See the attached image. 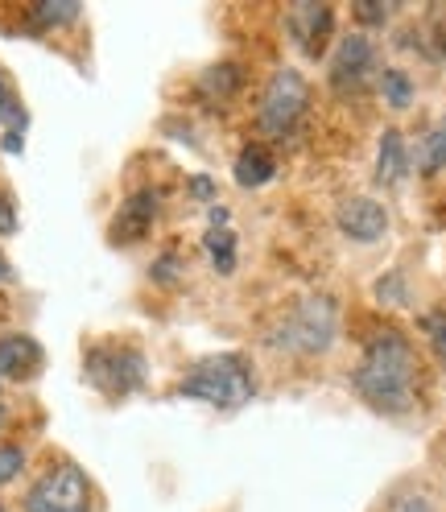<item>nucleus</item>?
I'll list each match as a JSON object with an SVG mask.
<instances>
[{"instance_id": "f257e3e1", "label": "nucleus", "mask_w": 446, "mask_h": 512, "mask_svg": "<svg viewBox=\"0 0 446 512\" xmlns=\"http://www.w3.org/2000/svg\"><path fill=\"white\" fill-rule=\"evenodd\" d=\"M360 401L385 418H405L418 401V356L401 331H376L364 343V356L352 372Z\"/></svg>"}, {"instance_id": "f03ea898", "label": "nucleus", "mask_w": 446, "mask_h": 512, "mask_svg": "<svg viewBox=\"0 0 446 512\" xmlns=\"http://www.w3.org/2000/svg\"><path fill=\"white\" fill-rule=\"evenodd\" d=\"M178 393L190 401H207L215 409H240L244 401L257 397V372L240 351H223V356H207L190 368Z\"/></svg>"}, {"instance_id": "7ed1b4c3", "label": "nucleus", "mask_w": 446, "mask_h": 512, "mask_svg": "<svg viewBox=\"0 0 446 512\" xmlns=\"http://www.w3.org/2000/svg\"><path fill=\"white\" fill-rule=\"evenodd\" d=\"M339 335V310L327 294H306L285 310L281 323L265 335V343L285 356H318Z\"/></svg>"}, {"instance_id": "20e7f679", "label": "nucleus", "mask_w": 446, "mask_h": 512, "mask_svg": "<svg viewBox=\"0 0 446 512\" xmlns=\"http://www.w3.org/2000/svg\"><path fill=\"white\" fill-rule=\"evenodd\" d=\"M306 108H310V83L298 75V71H277L273 79H269V87H265V95H261V112H257V120H261V133H269V137H285L290 128L306 116Z\"/></svg>"}, {"instance_id": "39448f33", "label": "nucleus", "mask_w": 446, "mask_h": 512, "mask_svg": "<svg viewBox=\"0 0 446 512\" xmlns=\"http://www.w3.org/2000/svg\"><path fill=\"white\" fill-rule=\"evenodd\" d=\"M25 512H91V484L83 467L58 463L50 467L25 496Z\"/></svg>"}, {"instance_id": "423d86ee", "label": "nucleus", "mask_w": 446, "mask_h": 512, "mask_svg": "<svg viewBox=\"0 0 446 512\" xmlns=\"http://www.w3.org/2000/svg\"><path fill=\"white\" fill-rule=\"evenodd\" d=\"M87 376H91L95 389L124 397V393H133L145 384V356L133 347H120V343L91 347L87 351Z\"/></svg>"}, {"instance_id": "0eeeda50", "label": "nucleus", "mask_w": 446, "mask_h": 512, "mask_svg": "<svg viewBox=\"0 0 446 512\" xmlns=\"http://www.w3.org/2000/svg\"><path fill=\"white\" fill-rule=\"evenodd\" d=\"M372 79H380V54L376 42L364 34H347L339 38L335 54H331V87L339 95H356L364 91Z\"/></svg>"}, {"instance_id": "6e6552de", "label": "nucleus", "mask_w": 446, "mask_h": 512, "mask_svg": "<svg viewBox=\"0 0 446 512\" xmlns=\"http://www.w3.org/2000/svg\"><path fill=\"white\" fill-rule=\"evenodd\" d=\"M335 29V9L318 5V0H306V5H290V38L298 42V50L306 58H318Z\"/></svg>"}, {"instance_id": "1a4fd4ad", "label": "nucleus", "mask_w": 446, "mask_h": 512, "mask_svg": "<svg viewBox=\"0 0 446 512\" xmlns=\"http://www.w3.org/2000/svg\"><path fill=\"white\" fill-rule=\"evenodd\" d=\"M335 228L347 240H356V244H376V240H385V232H389V211L380 207L376 199H347L335 211Z\"/></svg>"}, {"instance_id": "9d476101", "label": "nucleus", "mask_w": 446, "mask_h": 512, "mask_svg": "<svg viewBox=\"0 0 446 512\" xmlns=\"http://www.w3.org/2000/svg\"><path fill=\"white\" fill-rule=\"evenodd\" d=\"M413 170V157H409V145L397 128H385L380 137V149H376V182L380 186H401Z\"/></svg>"}, {"instance_id": "9b49d317", "label": "nucleus", "mask_w": 446, "mask_h": 512, "mask_svg": "<svg viewBox=\"0 0 446 512\" xmlns=\"http://www.w3.org/2000/svg\"><path fill=\"white\" fill-rule=\"evenodd\" d=\"M42 368V347L25 335L0 339V380H25Z\"/></svg>"}, {"instance_id": "f8f14e48", "label": "nucleus", "mask_w": 446, "mask_h": 512, "mask_svg": "<svg viewBox=\"0 0 446 512\" xmlns=\"http://www.w3.org/2000/svg\"><path fill=\"white\" fill-rule=\"evenodd\" d=\"M203 248H207L211 265H215L219 273H232V269H236V232L228 228V211H223V207L211 211V228H207V236H203Z\"/></svg>"}, {"instance_id": "ddd939ff", "label": "nucleus", "mask_w": 446, "mask_h": 512, "mask_svg": "<svg viewBox=\"0 0 446 512\" xmlns=\"http://www.w3.org/2000/svg\"><path fill=\"white\" fill-rule=\"evenodd\" d=\"M273 153L269 149H261V145H248L240 157H236V182L244 186V190H252V186H265L269 178H273Z\"/></svg>"}, {"instance_id": "4468645a", "label": "nucleus", "mask_w": 446, "mask_h": 512, "mask_svg": "<svg viewBox=\"0 0 446 512\" xmlns=\"http://www.w3.org/2000/svg\"><path fill=\"white\" fill-rule=\"evenodd\" d=\"M149 215H153V195H149V190H141V195H133L129 207L116 215V236H120V240L141 236L145 223H149Z\"/></svg>"}, {"instance_id": "2eb2a0df", "label": "nucleus", "mask_w": 446, "mask_h": 512, "mask_svg": "<svg viewBox=\"0 0 446 512\" xmlns=\"http://www.w3.org/2000/svg\"><path fill=\"white\" fill-rule=\"evenodd\" d=\"M380 95H385V104L389 108H397V112H405L409 104H413V79L405 75V71H397V67H389V71H380Z\"/></svg>"}, {"instance_id": "dca6fc26", "label": "nucleus", "mask_w": 446, "mask_h": 512, "mask_svg": "<svg viewBox=\"0 0 446 512\" xmlns=\"http://www.w3.org/2000/svg\"><path fill=\"white\" fill-rule=\"evenodd\" d=\"M418 166L426 170V174H438V170H446V116L430 128V133L422 137V157H418Z\"/></svg>"}, {"instance_id": "f3484780", "label": "nucleus", "mask_w": 446, "mask_h": 512, "mask_svg": "<svg viewBox=\"0 0 446 512\" xmlns=\"http://www.w3.org/2000/svg\"><path fill=\"white\" fill-rule=\"evenodd\" d=\"M203 91L207 95H219V100L236 95L240 91V67H236V62H215V67L203 75Z\"/></svg>"}, {"instance_id": "a211bd4d", "label": "nucleus", "mask_w": 446, "mask_h": 512, "mask_svg": "<svg viewBox=\"0 0 446 512\" xmlns=\"http://www.w3.org/2000/svg\"><path fill=\"white\" fill-rule=\"evenodd\" d=\"M422 331H426V339H430V347H434L438 364L446 368V310H430V314H422Z\"/></svg>"}, {"instance_id": "6ab92c4d", "label": "nucleus", "mask_w": 446, "mask_h": 512, "mask_svg": "<svg viewBox=\"0 0 446 512\" xmlns=\"http://www.w3.org/2000/svg\"><path fill=\"white\" fill-rule=\"evenodd\" d=\"M79 5H54V0H46V5H34V21L38 25H71L79 21Z\"/></svg>"}, {"instance_id": "aec40b11", "label": "nucleus", "mask_w": 446, "mask_h": 512, "mask_svg": "<svg viewBox=\"0 0 446 512\" xmlns=\"http://www.w3.org/2000/svg\"><path fill=\"white\" fill-rule=\"evenodd\" d=\"M376 298L380 302H389V306H405L409 298H405V281L393 273V277H380L376 281Z\"/></svg>"}, {"instance_id": "412c9836", "label": "nucleus", "mask_w": 446, "mask_h": 512, "mask_svg": "<svg viewBox=\"0 0 446 512\" xmlns=\"http://www.w3.org/2000/svg\"><path fill=\"white\" fill-rule=\"evenodd\" d=\"M21 467H25V455L17 451V446H5V451H0V484H9Z\"/></svg>"}, {"instance_id": "4be33fe9", "label": "nucleus", "mask_w": 446, "mask_h": 512, "mask_svg": "<svg viewBox=\"0 0 446 512\" xmlns=\"http://www.w3.org/2000/svg\"><path fill=\"white\" fill-rule=\"evenodd\" d=\"M389 512H434V504L422 496V492H405V496H397L393 500V508Z\"/></svg>"}, {"instance_id": "5701e85b", "label": "nucleus", "mask_w": 446, "mask_h": 512, "mask_svg": "<svg viewBox=\"0 0 446 512\" xmlns=\"http://www.w3.org/2000/svg\"><path fill=\"white\" fill-rule=\"evenodd\" d=\"M389 13H393V5H356V17H360L364 25H385Z\"/></svg>"}, {"instance_id": "b1692460", "label": "nucleus", "mask_w": 446, "mask_h": 512, "mask_svg": "<svg viewBox=\"0 0 446 512\" xmlns=\"http://www.w3.org/2000/svg\"><path fill=\"white\" fill-rule=\"evenodd\" d=\"M9 232H17V211H13L9 195H0V236H9Z\"/></svg>"}, {"instance_id": "393cba45", "label": "nucleus", "mask_w": 446, "mask_h": 512, "mask_svg": "<svg viewBox=\"0 0 446 512\" xmlns=\"http://www.w3.org/2000/svg\"><path fill=\"white\" fill-rule=\"evenodd\" d=\"M190 190H199L195 199H211V182L207 178H195V182H190Z\"/></svg>"}, {"instance_id": "a878e982", "label": "nucleus", "mask_w": 446, "mask_h": 512, "mask_svg": "<svg viewBox=\"0 0 446 512\" xmlns=\"http://www.w3.org/2000/svg\"><path fill=\"white\" fill-rule=\"evenodd\" d=\"M13 277V269H9V261H5V252H0V281H9Z\"/></svg>"}, {"instance_id": "bb28decb", "label": "nucleus", "mask_w": 446, "mask_h": 512, "mask_svg": "<svg viewBox=\"0 0 446 512\" xmlns=\"http://www.w3.org/2000/svg\"><path fill=\"white\" fill-rule=\"evenodd\" d=\"M0 426H5V405H0Z\"/></svg>"}]
</instances>
